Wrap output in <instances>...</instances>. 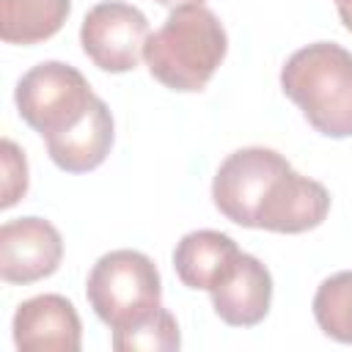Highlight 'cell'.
<instances>
[{"instance_id": "6da1fadb", "label": "cell", "mask_w": 352, "mask_h": 352, "mask_svg": "<svg viewBox=\"0 0 352 352\" xmlns=\"http://www.w3.org/2000/svg\"><path fill=\"white\" fill-rule=\"evenodd\" d=\"M228 52L223 22L204 3L170 8L160 30L148 33L143 60L148 74L170 91H204Z\"/></svg>"}, {"instance_id": "7a4b0ae2", "label": "cell", "mask_w": 352, "mask_h": 352, "mask_svg": "<svg viewBox=\"0 0 352 352\" xmlns=\"http://www.w3.org/2000/svg\"><path fill=\"white\" fill-rule=\"evenodd\" d=\"M283 94L324 138H352V52L336 41H314L280 69Z\"/></svg>"}, {"instance_id": "3957f363", "label": "cell", "mask_w": 352, "mask_h": 352, "mask_svg": "<svg viewBox=\"0 0 352 352\" xmlns=\"http://www.w3.org/2000/svg\"><path fill=\"white\" fill-rule=\"evenodd\" d=\"M85 297L113 333L129 330L162 308L160 270L140 250H110L91 267Z\"/></svg>"}, {"instance_id": "277c9868", "label": "cell", "mask_w": 352, "mask_h": 352, "mask_svg": "<svg viewBox=\"0 0 352 352\" xmlns=\"http://www.w3.org/2000/svg\"><path fill=\"white\" fill-rule=\"evenodd\" d=\"M94 99L96 94L91 91L82 72L63 60L36 63L19 77L14 88L19 118L44 140L77 124Z\"/></svg>"}, {"instance_id": "5b68a950", "label": "cell", "mask_w": 352, "mask_h": 352, "mask_svg": "<svg viewBox=\"0 0 352 352\" xmlns=\"http://www.w3.org/2000/svg\"><path fill=\"white\" fill-rule=\"evenodd\" d=\"M286 168H292L289 160L275 148H236L220 162L212 179V201L217 212L242 228H256L258 212Z\"/></svg>"}, {"instance_id": "8992f818", "label": "cell", "mask_w": 352, "mask_h": 352, "mask_svg": "<svg viewBox=\"0 0 352 352\" xmlns=\"http://www.w3.org/2000/svg\"><path fill=\"white\" fill-rule=\"evenodd\" d=\"M146 38H148L146 14L121 0L96 3L80 25L82 52L94 66L110 74L132 72L143 58Z\"/></svg>"}, {"instance_id": "52a82bcc", "label": "cell", "mask_w": 352, "mask_h": 352, "mask_svg": "<svg viewBox=\"0 0 352 352\" xmlns=\"http://www.w3.org/2000/svg\"><path fill=\"white\" fill-rule=\"evenodd\" d=\"M63 258L60 231L44 217H16L0 226V275L6 283H36L50 278Z\"/></svg>"}, {"instance_id": "ba28073f", "label": "cell", "mask_w": 352, "mask_h": 352, "mask_svg": "<svg viewBox=\"0 0 352 352\" xmlns=\"http://www.w3.org/2000/svg\"><path fill=\"white\" fill-rule=\"evenodd\" d=\"M11 336L19 352H80L82 322L63 294H38L16 305Z\"/></svg>"}, {"instance_id": "9c48e42d", "label": "cell", "mask_w": 352, "mask_h": 352, "mask_svg": "<svg viewBox=\"0 0 352 352\" xmlns=\"http://www.w3.org/2000/svg\"><path fill=\"white\" fill-rule=\"evenodd\" d=\"M330 212V192L322 182L286 168L280 179L272 184L256 228L272 234H302L324 223Z\"/></svg>"}, {"instance_id": "30bf717a", "label": "cell", "mask_w": 352, "mask_h": 352, "mask_svg": "<svg viewBox=\"0 0 352 352\" xmlns=\"http://www.w3.org/2000/svg\"><path fill=\"white\" fill-rule=\"evenodd\" d=\"M214 314L231 327H256L270 314L272 275L250 253H239L209 289Z\"/></svg>"}, {"instance_id": "8fae6325", "label": "cell", "mask_w": 352, "mask_h": 352, "mask_svg": "<svg viewBox=\"0 0 352 352\" xmlns=\"http://www.w3.org/2000/svg\"><path fill=\"white\" fill-rule=\"evenodd\" d=\"M113 116L104 99H94L88 113L69 129L47 138L50 160L66 173H88L99 168L113 148Z\"/></svg>"}, {"instance_id": "7c38bea8", "label": "cell", "mask_w": 352, "mask_h": 352, "mask_svg": "<svg viewBox=\"0 0 352 352\" xmlns=\"http://www.w3.org/2000/svg\"><path fill=\"white\" fill-rule=\"evenodd\" d=\"M239 253L242 250L236 248V242L228 234L212 231V228H198V231L184 234L176 242L173 270L187 289L209 292Z\"/></svg>"}, {"instance_id": "4fadbf2b", "label": "cell", "mask_w": 352, "mask_h": 352, "mask_svg": "<svg viewBox=\"0 0 352 352\" xmlns=\"http://www.w3.org/2000/svg\"><path fill=\"white\" fill-rule=\"evenodd\" d=\"M72 14V0H0V38L33 47L52 38Z\"/></svg>"}, {"instance_id": "5bb4252c", "label": "cell", "mask_w": 352, "mask_h": 352, "mask_svg": "<svg viewBox=\"0 0 352 352\" xmlns=\"http://www.w3.org/2000/svg\"><path fill=\"white\" fill-rule=\"evenodd\" d=\"M311 308L324 336L352 344V270L324 278L314 294Z\"/></svg>"}, {"instance_id": "9a60e30c", "label": "cell", "mask_w": 352, "mask_h": 352, "mask_svg": "<svg viewBox=\"0 0 352 352\" xmlns=\"http://www.w3.org/2000/svg\"><path fill=\"white\" fill-rule=\"evenodd\" d=\"M110 344L116 352H173L182 346L179 322L168 308H160L146 322L129 330H116Z\"/></svg>"}, {"instance_id": "2e32d148", "label": "cell", "mask_w": 352, "mask_h": 352, "mask_svg": "<svg viewBox=\"0 0 352 352\" xmlns=\"http://www.w3.org/2000/svg\"><path fill=\"white\" fill-rule=\"evenodd\" d=\"M0 162H3V201H0V206L11 209L28 192V160H25V151L14 140L3 138Z\"/></svg>"}, {"instance_id": "e0dca14e", "label": "cell", "mask_w": 352, "mask_h": 352, "mask_svg": "<svg viewBox=\"0 0 352 352\" xmlns=\"http://www.w3.org/2000/svg\"><path fill=\"white\" fill-rule=\"evenodd\" d=\"M336 8H338V16H341L344 28L352 33V0H336Z\"/></svg>"}, {"instance_id": "ac0fdd59", "label": "cell", "mask_w": 352, "mask_h": 352, "mask_svg": "<svg viewBox=\"0 0 352 352\" xmlns=\"http://www.w3.org/2000/svg\"><path fill=\"white\" fill-rule=\"evenodd\" d=\"M165 8H179V6H192V3H204V0H157Z\"/></svg>"}]
</instances>
